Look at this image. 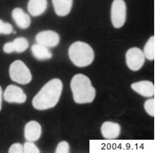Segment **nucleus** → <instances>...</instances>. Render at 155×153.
<instances>
[{
    "label": "nucleus",
    "instance_id": "nucleus-19",
    "mask_svg": "<svg viewBox=\"0 0 155 153\" xmlns=\"http://www.w3.org/2000/svg\"><path fill=\"white\" fill-rule=\"evenodd\" d=\"M23 152L25 153H40V150L36 147L34 142H25L23 144Z\"/></svg>",
    "mask_w": 155,
    "mask_h": 153
},
{
    "label": "nucleus",
    "instance_id": "nucleus-18",
    "mask_svg": "<svg viewBox=\"0 0 155 153\" xmlns=\"http://www.w3.org/2000/svg\"><path fill=\"white\" fill-rule=\"evenodd\" d=\"M145 112L152 117L155 115V100L154 98H149L143 104Z\"/></svg>",
    "mask_w": 155,
    "mask_h": 153
},
{
    "label": "nucleus",
    "instance_id": "nucleus-8",
    "mask_svg": "<svg viewBox=\"0 0 155 153\" xmlns=\"http://www.w3.org/2000/svg\"><path fill=\"white\" fill-rule=\"evenodd\" d=\"M36 41L47 48H52L57 46L60 43V35L57 32L52 30L41 31L36 35Z\"/></svg>",
    "mask_w": 155,
    "mask_h": 153
},
{
    "label": "nucleus",
    "instance_id": "nucleus-11",
    "mask_svg": "<svg viewBox=\"0 0 155 153\" xmlns=\"http://www.w3.org/2000/svg\"><path fill=\"white\" fill-rule=\"evenodd\" d=\"M101 134L108 140L116 139L120 134V126L116 122L106 121L101 126Z\"/></svg>",
    "mask_w": 155,
    "mask_h": 153
},
{
    "label": "nucleus",
    "instance_id": "nucleus-14",
    "mask_svg": "<svg viewBox=\"0 0 155 153\" xmlns=\"http://www.w3.org/2000/svg\"><path fill=\"white\" fill-rule=\"evenodd\" d=\"M52 5L57 15L66 16L71 11L73 0H52Z\"/></svg>",
    "mask_w": 155,
    "mask_h": 153
},
{
    "label": "nucleus",
    "instance_id": "nucleus-9",
    "mask_svg": "<svg viewBox=\"0 0 155 153\" xmlns=\"http://www.w3.org/2000/svg\"><path fill=\"white\" fill-rule=\"evenodd\" d=\"M42 135L41 125L35 120H31L25 125L24 128V137L27 141H37Z\"/></svg>",
    "mask_w": 155,
    "mask_h": 153
},
{
    "label": "nucleus",
    "instance_id": "nucleus-5",
    "mask_svg": "<svg viewBox=\"0 0 155 153\" xmlns=\"http://www.w3.org/2000/svg\"><path fill=\"white\" fill-rule=\"evenodd\" d=\"M126 4L124 0H114L111 7V21L115 28H121L126 21Z\"/></svg>",
    "mask_w": 155,
    "mask_h": 153
},
{
    "label": "nucleus",
    "instance_id": "nucleus-16",
    "mask_svg": "<svg viewBox=\"0 0 155 153\" xmlns=\"http://www.w3.org/2000/svg\"><path fill=\"white\" fill-rule=\"evenodd\" d=\"M143 56L148 60H153L155 58V38L151 36L145 44L143 50Z\"/></svg>",
    "mask_w": 155,
    "mask_h": 153
},
{
    "label": "nucleus",
    "instance_id": "nucleus-17",
    "mask_svg": "<svg viewBox=\"0 0 155 153\" xmlns=\"http://www.w3.org/2000/svg\"><path fill=\"white\" fill-rule=\"evenodd\" d=\"M12 43L14 51L18 52V53L24 52L28 48V42L24 37H17L12 41Z\"/></svg>",
    "mask_w": 155,
    "mask_h": 153
},
{
    "label": "nucleus",
    "instance_id": "nucleus-1",
    "mask_svg": "<svg viewBox=\"0 0 155 153\" xmlns=\"http://www.w3.org/2000/svg\"><path fill=\"white\" fill-rule=\"evenodd\" d=\"M62 82L60 79H52L48 82L32 100V106L36 110H47L53 108L59 102L62 93Z\"/></svg>",
    "mask_w": 155,
    "mask_h": 153
},
{
    "label": "nucleus",
    "instance_id": "nucleus-15",
    "mask_svg": "<svg viewBox=\"0 0 155 153\" xmlns=\"http://www.w3.org/2000/svg\"><path fill=\"white\" fill-rule=\"evenodd\" d=\"M31 52L36 59L45 60L51 59L52 54L49 50V48L45 47L40 44H35L31 46Z\"/></svg>",
    "mask_w": 155,
    "mask_h": 153
},
{
    "label": "nucleus",
    "instance_id": "nucleus-7",
    "mask_svg": "<svg viewBox=\"0 0 155 153\" xmlns=\"http://www.w3.org/2000/svg\"><path fill=\"white\" fill-rule=\"evenodd\" d=\"M3 97L8 103L23 104L27 100V96L24 93L22 89L15 85L7 86L3 93Z\"/></svg>",
    "mask_w": 155,
    "mask_h": 153
},
{
    "label": "nucleus",
    "instance_id": "nucleus-13",
    "mask_svg": "<svg viewBox=\"0 0 155 153\" xmlns=\"http://www.w3.org/2000/svg\"><path fill=\"white\" fill-rule=\"evenodd\" d=\"M47 0H29L28 3V11L30 15L40 16L47 8Z\"/></svg>",
    "mask_w": 155,
    "mask_h": 153
},
{
    "label": "nucleus",
    "instance_id": "nucleus-3",
    "mask_svg": "<svg viewBox=\"0 0 155 153\" xmlns=\"http://www.w3.org/2000/svg\"><path fill=\"white\" fill-rule=\"evenodd\" d=\"M68 56L74 65L79 67H84L93 62L94 51L88 44L79 41L70 45Z\"/></svg>",
    "mask_w": 155,
    "mask_h": 153
},
{
    "label": "nucleus",
    "instance_id": "nucleus-10",
    "mask_svg": "<svg viewBox=\"0 0 155 153\" xmlns=\"http://www.w3.org/2000/svg\"><path fill=\"white\" fill-rule=\"evenodd\" d=\"M131 89L144 97H152L155 93L154 85L150 81H140L132 83Z\"/></svg>",
    "mask_w": 155,
    "mask_h": 153
},
{
    "label": "nucleus",
    "instance_id": "nucleus-24",
    "mask_svg": "<svg viewBox=\"0 0 155 153\" xmlns=\"http://www.w3.org/2000/svg\"><path fill=\"white\" fill-rule=\"evenodd\" d=\"M2 98H3V91H2V88L0 86V111L2 109Z\"/></svg>",
    "mask_w": 155,
    "mask_h": 153
},
{
    "label": "nucleus",
    "instance_id": "nucleus-4",
    "mask_svg": "<svg viewBox=\"0 0 155 153\" xmlns=\"http://www.w3.org/2000/svg\"><path fill=\"white\" fill-rule=\"evenodd\" d=\"M9 75L12 81L22 85L29 83L32 80L30 71L21 60H15L10 65Z\"/></svg>",
    "mask_w": 155,
    "mask_h": 153
},
{
    "label": "nucleus",
    "instance_id": "nucleus-2",
    "mask_svg": "<svg viewBox=\"0 0 155 153\" xmlns=\"http://www.w3.org/2000/svg\"><path fill=\"white\" fill-rule=\"evenodd\" d=\"M74 101L77 104L91 103L95 99L96 90L89 77L83 73L75 74L70 83Z\"/></svg>",
    "mask_w": 155,
    "mask_h": 153
},
{
    "label": "nucleus",
    "instance_id": "nucleus-20",
    "mask_svg": "<svg viewBox=\"0 0 155 153\" xmlns=\"http://www.w3.org/2000/svg\"><path fill=\"white\" fill-rule=\"evenodd\" d=\"M13 31L12 24L8 22H4L0 20V35H10Z\"/></svg>",
    "mask_w": 155,
    "mask_h": 153
},
{
    "label": "nucleus",
    "instance_id": "nucleus-6",
    "mask_svg": "<svg viewBox=\"0 0 155 153\" xmlns=\"http://www.w3.org/2000/svg\"><path fill=\"white\" fill-rule=\"evenodd\" d=\"M144 56L143 50L139 48L133 47L126 52V63L128 67L131 71H138L141 69L144 63Z\"/></svg>",
    "mask_w": 155,
    "mask_h": 153
},
{
    "label": "nucleus",
    "instance_id": "nucleus-23",
    "mask_svg": "<svg viewBox=\"0 0 155 153\" xmlns=\"http://www.w3.org/2000/svg\"><path fill=\"white\" fill-rule=\"evenodd\" d=\"M3 50H4L5 53H12V52H13L14 50H13V46H12V42H9V43L5 44V45L3 46Z\"/></svg>",
    "mask_w": 155,
    "mask_h": 153
},
{
    "label": "nucleus",
    "instance_id": "nucleus-12",
    "mask_svg": "<svg viewBox=\"0 0 155 153\" xmlns=\"http://www.w3.org/2000/svg\"><path fill=\"white\" fill-rule=\"evenodd\" d=\"M12 17L16 25L21 28V29H26L28 28L30 23H31V19L28 14H27L20 7L14 8L12 12Z\"/></svg>",
    "mask_w": 155,
    "mask_h": 153
},
{
    "label": "nucleus",
    "instance_id": "nucleus-22",
    "mask_svg": "<svg viewBox=\"0 0 155 153\" xmlns=\"http://www.w3.org/2000/svg\"><path fill=\"white\" fill-rule=\"evenodd\" d=\"M9 153H23V145L16 142L11 145V147L8 150Z\"/></svg>",
    "mask_w": 155,
    "mask_h": 153
},
{
    "label": "nucleus",
    "instance_id": "nucleus-21",
    "mask_svg": "<svg viewBox=\"0 0 155 153\" xmlns=\"http://www.w3.org/2000/svg\"><path fill=\"white\" fill-rule=\"evenodd\" d=\"M56 153H68L69 152V144L66 141L60 142L57 146V149L55 151Z\"/></svg>",
    "mask_w": 155,
    "mask_h": 153
}]
</instances>
